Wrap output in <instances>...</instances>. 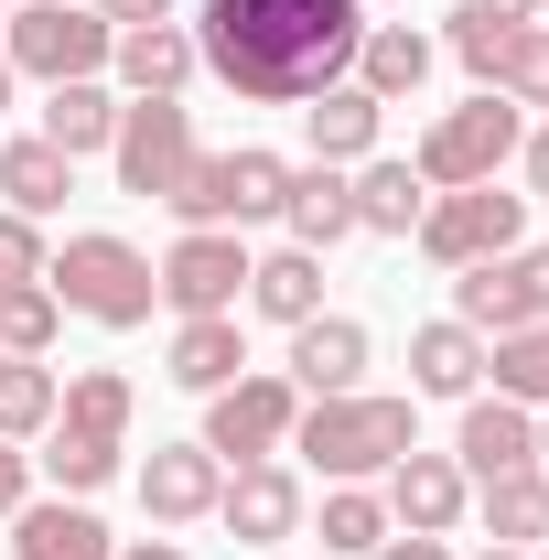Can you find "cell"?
<instances>
[{
  "label": "cell",
  "instance_id": "6da1fadb",
  "mask_svg": "<svg viewBox=\"0 0 549 560\" xmlns=\"http://www.w3.org/2000/svg\"><path fill=\"white\" fill-rule=\"evenodd\" d=\"M366 0H206L195 11V66L237 86V108H302L355 75Z\"/></svg>",
  "mask_w": 549,
  "mask_h": 560
},
{
  "label": "cell",
  "instance_id": "7a4b0ae2",
  "mask_svg": "<svg viewBox=\"0 0 549 560\" xmlns=\"http://www.w3.org/2000/svg\"><path fill=\"white\" fill-rule=\"evenodd\" d=\"M410 442H420V410H410V399H366V388H344V399H302V420H291V453H302L324 486H366V475H388Z\"/></svg>",
  "mask_w": 549,
  "mask_h": 560
},
{
  "label": "cell",
  "instance_id": "3957f363",
  "mask_svg": "<svg viewBox=\"0 0 549 560\" xmlns=\"http://www.w3.org/2000/svg\"><path fill=\"white\" fill-rule=\"evenodd\" d=\"M119 453H130V377H119V366L66 377V399L44 420V453H33V464L55 475V495H97L119 475Z\"/></svg>",
  "mask_w": 549,
  "mask_h": 560
},
{
  "label": "cell",
  "instance_id": "277c9868",
  "mask_svg": "<svg viewBox=\"0 0 549 560\" xmlns=\"http://www.w3.org/2000/svg\"><path fill=\"white\" fill-rule=\"evenodd\" d=\"M44 291H55L66 313H86V324H108V335H130V324H151V302H162V270L140 259L130 237H108V226H86V237H66V248L44 259Z\"/></svg>",
  "mask_w": 549,
  "mask_h": 560
},
{
  "label": "cell",
  "instance_id": "5b68a950",
  "mask_svg": "<svg viewBox=\"0 0 549 560\" xmlns=\"http://www.w3.org/2000/svg\"><path fill=\"white\" fill-rule=\"evenodd\" d=\"M517 140H528V108L484 86V97H464V108H442V119L420 130L410 173L431 184V195H464V184H495V173L517 162Z\"/></svg>",
  "mask_w": 549,
  "mask_h": 560
},
{
  "label": "cell",
  "instance_id": "8992f818",
  "mask_svg": "<svg viewBox=\"0 0 549 560\" xmlns=\"http://www.w3.org/2000/svg\"><path fill=\"white\" fill-rule=\"evenodd\" d=\"M108 44H119V22L86 11V0H22V11H0V66H11V75H44V86L97 75V66H108Z\"/></svg>",
  "mask_w": 549,
  "mask_h": 560
},
{
  "label": "cell",
  "instance_id": "52a82bcc",
  "mask_svg": "<svg viewBox=\"0 0 549 560\" xmlns=\"http://www.w3.org/2000/svg\"><path fill=\"white\" fill-rule=\"evenodd\" d=\"M291 420H302V388H291L280 366H248V377H226V388L206 399V431H195V442H206L215 464L237 475V464L291 453Z\"/></svg>",
  "mask_w": 549,
  "mask_h": 560
},
{
  "label": "cell",
  "instance_id": "ba28073f",
  "mask_svg": "<svg viewBox=\"0 0 549 560\" xmlns=\"http://www.w3.org/2000/svg\"><path fill=\"white\" fill-rule=\"evenodd\" d=\"M108 162H119V195L173 206L184 173L206 162V151H195V108H184V97H130V108H119V140H108Z\"/></svg>",
  "mask_w": 549,
  "mask_h": 560
},
{
  "label": "cell",
  "instance_id": "9c48e42d",
  "mask_svg": "<svg viewBox=\"0 0 549 560\" xmlns=\"http://www.w3.org/2000/svg\"><path fill=\"white\" fill-rule=\"evenodd\" d=\"M442 270H475V259H506L528 248V195H495V184H464V195H431L410 226Z\"/></svg>",
  "mask_w": 549,
  "mask_h": 560
},
{
  "label": "cell",
  "instance_id": "30bf717a",
  "mask_svg": "<svg viewBox=\"0 0 549 560\" xmlns=\"http://www.w3.org/2000/svg\"><path fill=\"white\" fill-rule=\"evenodd\" d=\"M280 195H291V162L280 151H206L184 173L173 215L184 226H259V215H280Z\"/></svg>",
  "mask_w": 549,
  "mask_h": 560
},
{
  "label": "cell",
  "instance_id": "8fae6325",
  "mask_svg": "<svg viewBox=\"0 0 549 560\" xmlns=\"http://www.w3.org/2000/svg\"><path fill=\"white\" fill-rule=\"evenodd\" d=\"M453 324L475 335H517V324H549V248H506V259H475L453 280Z\"/></svg>",
  "mask_w": 549,
  "mask_h": 560
},
{
  "label": "cell",
  "instance_id": "7c38bea8",
  "mask_svg": "<svg viewBox=\"0 0 549 560\" xmlns=\"http://www.w3.org/2000/svg\"><path fill=\"white\" fill-rule=\"evenodd\" d=\"M162 302L195 324V313H237L248 302V237L237 226H184L173 259H162Z\"/></svg>",
  "mask_w": 549,
  "mask_h": 560
},
{
  "label": "cell",
  "instance_id": "4fadbf2b",
  "mask_svg": "<svg viewBox=\"0 0 549 560\" xmlns=\"http://www.w3.org/2000/svg\"><path fill=\"white\" fill-rule=\"evenodd\" d=\"M464 517H475V475H464L453 453H420V442H410V453L388 464V528H410V539H453Z\"/></svg>",
  "mask_w": 549,
  "mask_h": 560
},
{
  "label": "cell",
  "instance_id": "5bb4252c",
  "mask_svg": "<svg viewBox=\"0 0 549 560\" xmlns=\"http://www.w3.org/2000/svg\"><path fill=\"white\" fill-rule=\"evenodd\" d=\"M215 517H226V539H237V550H270V539H291V528H302V475H291V464H237V475H226V495H215Z\"/></svg>",
  "mask_w": 549,
  "mask_h": 560
},
{
  "label": "cell",
  "instance_id": "9a60e30c",
  "mask_svg": "<svg viewBox=\"0 0 549 560\" xmlns=\"http://www.w3.org/2000/svg\"><path fill=\"white\" fill-rule=\"evenodd\" d=\"M453 464H464L475 486L517 475V464H539V410H517V399L475 388V399H464V431H453Z\"/></svg>",
  "mask_w": 549,
  "mask_h": 560
},
{
  "label": "cell",
  "instance_id": "2e32d148",
  "mask_svg": "<svg viewBox=\"0 0 549 560\" xmlns=\"http://www.w3.org/2000/svg\"><path fill=\"white\" fill-rule=\"evenodd\" d=\"M302 399H344L355 377H366V324L355 313H313V324H291V366H280Z\"/></svg>",
  "mask_w": 549,
  "mask_h": 560
},
{
  "label": "cell",
  "instance_id": "e0dca14e",
  "mask_svg": "<svg viewBox=\"0 0 549 560\" xmlns=\"http://www.w3.org/2000/svg\"><path fill=\"white\" fill-rule=\"evenodd\" d=\"M215 495H226V464H215L206 442H162V453L140 464V506H151L162 528H184V517H215Z\"/></svg>",
  "mask_w": 549,
  "mask_h": 560
},
{
  "label": "cell",
  "instance_id": "ac0fdd59",
  "mask_svg": "<svg viewBox=\"0 0 549 560\" xmlns=\"http://www.w3.org/2000/svg\"><path fill=\"white\" fill-rule=\"evenodd\" d=\"M11 550L22 560H108L119 539L86 517V495H22L11 506Z\"/></svg>",
  "mask_w": 549,
  "mask_h": 560
},
{
  "label": "cell",
  "instance_id": "d6986e66",
  "mask_svg": "<svg viewBox=\"0 0 549 560\" xmlns=\"http://www.w3.org/2000/svg\"><path fill=\"white\" fill-rule=\"evenodd\" d=\"M108 66L130 75V97H184L195 86V33L184 22H119V44H108Z\"/></svg>",
  "mask_w": 549,
  "mask_h": 560
},
{
  "label": "cell",
  "instance_id": "ffe728a7",
  "mask_svg": "<svg viewBox=\"0 0 549 560\" xmlns=\"http://www.w3.org/2000/svg\"><path fill=\"white\" fill-rule=\"evenodd\" d=\"M280 226H291V248H335V237H355V184H344L335 162H302L291 173V195H280Z\"/></svg>",
  "mask_w": 549,
  "mask_h": 560
},
{
  "label": "cell",
  "instance_id": "44dd1931",
  "mask_svg": "<svg viewBox=\"0 0 549 560\" xmlns=\"http://www.w3.org/2000/svg\"><path fill=\"white\" fill-rule=\"evenodd\" d=\"M173 388H195L215 399L226 377H248V335H237V313H195V324H173V366H162Z\"/></svg>",
  "mask_w": 549,
  "mask_h": 560
},
{
  "label": "cell",
  "instance_id": "7402d4cb",
  "mask_svg": "<svg viewBox=\"0 0 549 560\" xmlns=\"http://www.w3.org/2000/svg\"><path fill=\"white\" fill-rule=\"evenodd\" d=\"M484 388V335L475 324H420L410 335V399H475Z\"/></svg>",
  "mask_w": 549,
  "mask_h": 560
},
{
  "label": "cell",
  "instance_id": "603a6c76",
  "mask_svg": "<svg viewBox=\"0 0 549 560\" xmlns=\"http://www.w3.org/2000/svg\"><path fill=\"white\" fill-rule=\"evenodd\" d=\"M302 119H313V162L344 173V162H377V119H388V108L344 75V86H324V97H302Z\"/></svg>",
  "mask_w": 549,
  "mask_h": 560
},
{
  "label": "cell",
  "instance_id": "cb8c5ba5",
  "mask_svg": "<svg viewBox=\"0 0 549 560\" xmlns=\"http://www.w3.org/2000/svg\"><path fill=\"white\" fill-rule=\"evenodd\" d=\"M420 75H431V33H410V22H366L355 86H366L377 108H399V97H420Z\"/></svg>",
  "mask_w": 549,
  "mask_h": 560
},
{
  "label": "cell",
  "instance_id": "d4e9b609",
  "mask_svg": "<svg viewBox=\"0 0 549 560\" xmlns=\"http://www.w3.org/2000/svg\"><path fill=\"white\" fill-rule=\"evenodd\" d=\"M475 517L495 528V550H539L549 539V464H517V475L475 486Z\"/></svg>",
  "mask_w": 549,
  "mask_h": 560
},
{
  "label": "cell",
  "instance_id": "484cf974",
  "mask_svg": "<svg viewBox=\"0 0 549 560\" xmlns=\"http://www.w3.org/2000/svg\"><path fill=\"white\" fill-rule=\"evenodd\" d=\"M0 195H11V215H33V226H44V215L75 195V162H66L44 130H33V140H0Z\"/></svg>",
  "mask_w": 549,
  "mask_h": 560
},
{
  "label": "cell",
  "instance_id": "4316f807",
  "mask_svg": "<svg viewBox=\"0 0 549 560\" xmlns=\"http://www.w3.org/2000/svg\"><path fill=\"white\" fill-rule=\"evenodd\" d=\"M248 313H270V324H313V313H324V259H313V248H270V259H248Z\"/></svg>",
  "mask_w": 549,
  "mask_h": 560
},
{
  "label": "cell",
  "instance_id": "83f0119b",
  "mask_svg": "<svg viewBox=\"0 0 549 560\" xmlns=\"http://www.w3.org/2000/svg\"><path fill=\"white\" fill-rule=\"evenodd\" d=\"M344 184H355V226H366V237H410L420 206H431V184H420L410 162H355Z\"/></svg>",
  "mask_w": 549,
  "mask_h": 560
},
{
  "label": "cell",
  "instance_id": "f1b7e54d",
  "mask_svg": "<svg viewBox=\"0 0 549 560\" xmlns=\"http://www.w3.org/2000/svg\"><path fill=\"white\" fill-rule=\"evenodd\" d=\"M539 22V0H464L453 11V55H464V75L475 86H495V66H506V44Z\"/></svg>",
  "mask_w": 549,
  "mask_h": 560
},
{
  "label": "cell",
  "instance_id": "f546056e",
  "mask_svg": "<svg viewBox=\"0 0 549 560\" xmlns=\"http://www.w3.org/2000/svg\"><path fill=\"white\" fill-rule=\"evenodd\" d=\"M44 140H55L66 162H86V151H108V140H119V97H108L97 75H75V86H55V97H44Z\"/></svg>",
  "mask_w": 549,
  "mask_h": 560
},
{
  "label": "cell",
  "instance_id": "4dcf8cb0",
  "mask_svg": "<svg viewBox=\"0 0 549 560\" xmlns=\"http://www.w3.org/2000/svg\"><path fill=\"white\" fill-rule=\"evenodd\" d=\"M484 377H495V399H517V410H549V324L484 335Z\"/></svg>",
  "mask_w": 549,
  "mask_h": 560
},
{
  "label": "cell",
  "instance_id": "1f68e13d",
  "mask_svg": "<svg viewBox=\"0 0 549 560\" xmlns=\"http://www.w3.org/2000/svg\"><path fill=\"white\" fill-rule=\"evenodd\" d=\"M55 366L44 355H0V442H44V420H55Z\"/></svg>",
  "mask_w": 549,
  "mask_h": 560
},
{
  "label": "cell",
  "instance_id": "d6a6232c",
  "mask_svg": "<svg viewBox=\"0 0 549 560\" xmlns=\"http://www.w3.org/2000/svg\"><path fill=\"white\" fill-rule=\"evenodd\" d=\"M377 539H388V495L377 486H335L324 495V550L335 560H366Z\"/></svg>",
  "mask_w": 549,
  "mask_h": 560
},
{
  "label": "cell",
  "instance_id": "836d02e7",
  "mask_svg": "<svg viewBox=\"0 0 549 560\" xmlns=\"http://www.w3.org/2000/svg\"><path fill=\"white\" fill-rule=\"evenodd\" d=\"M55 324H66V302H55L44 280H11V291H0V355H44Z\"/></svg>",
  "mask_w": 549,
  "mask_h": 560
},
{
  "label": "cell",
  "instance_id": "e575fe53",
  "mask_svg": "<svg viewBox=\"0 0 549 560\" xmlns=\"http://www.w3.org/2000/svg\"><path fill=\"white\" fill-rule=\"evenodd\" d=\"M495 97H517V108H549V22H528V33L506 44V66H495Z\"/></svg>",
  "mask_w": 549,
  "mask_h": 560
},
{
  "label": "cell",
  "instance_id": "d590c367",
  "mask_svg": "<svg viewBox=\"0 0 549 560\" xmlns=\"http://www.w3.org/2000/svg\"><path fill=\"white\" fill-rule=\"evenodd\" d=\"M44 259H55V248H44V226L0 206V291H11V280H44Z\"/></svg>",
  "mask_w": 549,
  "mask_h": 560
},
{
  "label": "cell",
  "instance_id": "8d00e7d4",
  "mask_svg": "<svg viewBox=\"0 0 549 560\" xmlns=\"http://www.w3.org/2000/svg\"><path fill=\"white\" fill-rule=\"evenodd\" d=\"M22 495H33V453H22V442H0V517H11Z\"/></svg>",
  "mask_w": 549,
  "mask_h": 560
},
{
  "label": "cell",
  "instance_id": "74e56055",
  "mask_svg": "<svg viewBox=\"0 0 549 560\" xmlns=\"http://www.w3.org/2000/svg\"><path fill=\"white\" fill-rule=\"evenodd\" d=\"M366 560H453V539H410V528H388Z\"/></svg>",
  "mask_w": 549,
  "mask_h": 560
},
{
  "label": "cell",
  "instance_id": "f35d334b",
  "mask_svg": "<svg viewBox=\"0 0 549 560\" xmlns=\"http://www.w3.org/2000/svg\"><path fill=\"white\" fill-rule=\"evenodd\" d=\"M517 162H528V195H549V119H539L528 140H517Z\"/></svg>",
  "mask_w": 549,
  "mask_h": 560
},
{
  "label": "cell",
  "instance_id": "ab89813d",
  "mask_svg": "<svg viewBox=\"0 0 549 560\" xmlns=\"http://www.w3.org/2000/svg\"><path fill=\"white\" fill-rule=\"evenodd\" d=\"M86 11H108V22H173V0H86Z\"/></svg>",
  "mask_w": 549,
  "mask_h": 560
},
{
  "label": "cell",
  "instance_id": "60d3db41",
  "mask_svg": "<svg viewBox=\"0 0 549 560\" xmlns=\"http://www.w3.org/2000/svg\"><path fill=\"white\" fill-rule=\"evenodd\" d=\"M108 560H184V550H173V539H119Z\"/></svg>",
  "mask_w": 549,
  "mask_h": 560
},
{
  "label": "cell",
  "instance_id": "b9f144b4",
  "mask_svg": "<svg viewBox=\"0 0 549 560\" xmlns=\"http://www.w3.org/2000/svg\"><path fill=\"white\" fill-rule=\"evenodd\" d=\"M539 464H549V410H539Z\"/></svg>",
  "mask_w": 549,
  "mask_h": 560
},
{
  "label": "cell",
  "instance_id": "7bdbcfd3",
  "mask_svg": "<svg viewBox=\"0 0 549 560\" xmlns=\"http://www.w3.org/2000/svg\"><path fill=\"white\" fill-rule=\"evenodd\" d=\"M0 108H11V66H0Z\"/></svg>",
  "mask_w": 549,
  "mask_h": 560
},
{
  "label": "cell",
  "instance_id": "ee69618b",
  "mask_svg": "<svg viewBox=\"0 0 549 560\" xmlns=\"http://www.w3.org/2000/svg\"><path fill=\"white\" fill-rule=\"evenodd\" d=\"M484 560H528V550H484Z\"/></svg>",
  "mask_w": 549,
  "mask_h": 560
},
{
  "label": "cell",
  "instance_id": "f6af8a7d",
  "mask_svg": "<svg viewBox=\"0 0 549 560\" xmlns=\"http://www.w3.org/2000/svg\"><path fill=\"white\" fill-rule=\"evenodd\" d=\"M539 560H549V539H539Z\"/></svg>",
  "mask_w": 549,
  "mask_h": 560
},
{
  "label": "cell",
  "instance_id": "bcb514c9",
  "mask_svg": "<svg viewBox=\"0 0 549 560\" xmlns=\"http://www.w3.org/2000/svg\"><path fill=\"white\" fill-rule=\"evenodd\" d=\"M539 11H549V0H539Z\"/></svg>",
  "mask_w": 549,
  "mask_h": 560
}]
</instances>
